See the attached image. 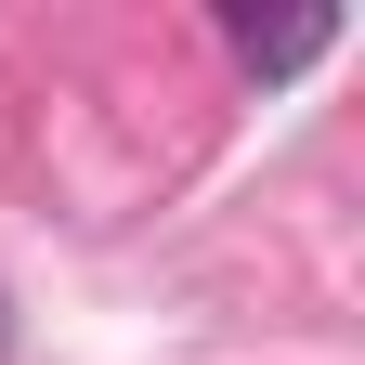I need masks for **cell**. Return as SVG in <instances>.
I'll return each instance as SVG.
<instances>
[{
  "label": "cell",
  "instance_id": "1",
  "mask_svg": "<svg viewBox=\"0 0 365 365\" xmlns=\"http://www.w3.org/2000/svg\"><path fill=\"white\" fill-rule=\"evenodd\" d=\"M339 39V14H287V26H261V14H235V53L261 66V78H300L313 53H327Z\"/></svg>",
  "mask_w": 365,
  "mask_h": 365
}]
</instances>
